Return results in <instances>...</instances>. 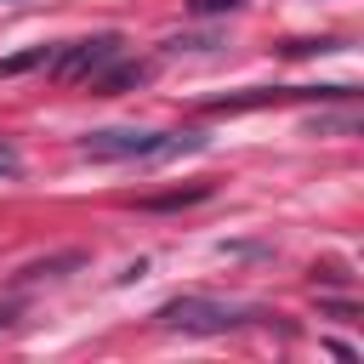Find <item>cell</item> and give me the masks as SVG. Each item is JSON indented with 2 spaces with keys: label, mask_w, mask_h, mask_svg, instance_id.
Returning a JSON list of instances; mask_svg holds the SVG:
<instances>
[{
  "label": "cell",
  "mask_w": 364,
  "mask_h": 364,
  "mask_svg": "<svg viewBox=\"0 0 364 364\" xmlns=\"http://www.w3.org/2000/svg\"><path fill=\"white\" fill-rule=\"evenodd\" d=\"M142 80H148V63H119V57H114L91 85H97V97H119V91H136Z\"/></svg>",
  "instance_id": "277c9868"
},
{
  "label": "cell",
  "mask_w": 364,
  "mask_h": 364,
  "mask_svg": "<svg viewBox=\"0 0 364 364\" xmlns=\"http://www.w3.org/2000/svg\"><path fill=\"white\" fill-rule=\"evenodd\" d=\"M46 63H51V46H28V51H17V57H0V80L28 74V68H46Z\"/></svg>",
  "instance_id": "5b68a950"
},
{
  "label": "cell",
  "mask_w": 364,
  "mask_h": 364,
  "mask_svg": "<svg viewBox=\"0 0 364 364\" xmlns=\"http://www.w3.org/2000/svg\"><path fill=\"white\" fill-rule=\"evenodd\" d=\"M245 0H188V11L193 17H210V11H239Z\"/></svg>",
  "instance_id": "52a82bcc"
},
{
  "label": "cell",
  "mask_w": 364,
  "mask_h": 364,
  "mask_svg": "<svg viewBox=\"0 0 364 364\" xmlns=\"http://www.w3.org/2000/svg\"><path fill=\"white\" fill-rule=\"evenodd\" d=\"M199 199H210L205 182L199 188H182V193H154V199H142V210H176V205H199Z\"/></svg>",
  "instance_id": "8992f818"
},
{
  "label": "cell",
  "mask_w": 364,
  "mask_h": 364,
  "mask_svg": "<svg viewBox=\"0 0 364 364\" xmlns=\"http://www.w3.org/2000/svg\"><path fill=\"white\" fill-rule=\"evenodd\" d=\"M0 176H23V154L11 142H0Z\"/></svg>",
  "instance_id": "ba28073f"
},
{
  "label": "cell",
  "mask_w": 364,
  "mask_h": 364,
  "mask_svg": "<svg viewBox=\"0 0 364 364\" xmlns=\"http://www.w3.org/2000/svg\"><path fill=\"white\" fill-rule=\"evenodd\" d=\"M165 142V131H136V125H102V131H85L80 154L91 159H154Z\"/></svg>",
  "instance_id": "3957f363"
},
{
  "label": "cell",
  "mask_w": 364,
  "mask_h": 364,
  "mask_svg": "<svg viewBox=\"0 0 364 364\" xmlns=\"http://www.w3.org/2000/svg\"><path fill=\"white\" fill-rule=\"evenodd\" d=\"M17 324V307H0V330H11Z\"/></svg>",
  "instance_id": "9c48e42d"
},
{
  "label": "cell",
  "mask_w": 364,
  "mask_h": 364,
  "mask_svg": "<svg viewBox=\"0 0 364 364\" xmlns=\"http://www.w3.org/2000/svg\"><path fill=\"white\" fill-rule=\"evenodd\" d=\"M119 34L114 28H102V34H85V40H68V46H57L51 51V80H63V85H80V80H97L114 57H119Z\"/></svg>",
  "instance_id": "7a4b0ae2"
},
{
  "label": "cell",
  "mask_w": 364,
  "mask_h": 364,
  "mask_svg": "<svg viewBox=\"0 0 364 364\" xmlns=\"http://www.w3.org/2000/svg\"><path fill=\"white\" fill-rule=\"evenodd\" d=\"M6 6H11V0H6Z\"/></svg>",
  "instance_id": "30bf717a"
},
{
  "label": "cell",
  "mask_w": 364,
  "mask_h": 364,
  "mask_svg": "<svg viewBox=\"0 0 364 364\" xmlns=\"http://www.w3.org/2000/svg\"><path fill=\"white\" fill-rule=\"evenodd\" d=\"M154 318H159L165 330H182V336H228V330H239V324H256V318H267V313H262V307H250V301L176 296V301H165Z\"/></svg>",
  "instance_id": "6da1fadb"
}]
</instances>
